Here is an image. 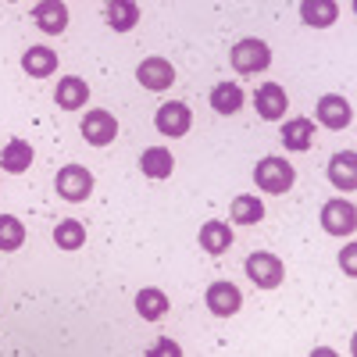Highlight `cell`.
I'll use <instances>...</instances> for the list:
<instances>
[{"label":"cell","instance_id":"1","mask_svg":"<svg viewBox=\"0 0 357 357\" xmlns=\"http://www.w3.org/2000/svg\"><path fill=\"white\" fill-rule=\"evenodd\" d=\"M293 178H296V172H293V165H289L286 158H261L257 168H254L257 190H261V193H272V197L289 193V190H293Z\"/></svg>","mask_w":357,"mask_h":357},{"label":"cell","instance_id":"2","mask_svg":"<svg viewBox=\"0 0 357 357\" xmlns=\"http://www.w3.org/2000/svg\"><path fill=\"white\" fill-rule=\"evenodd\" d=\"M229 61H232V68L240 75H257V72H264L268 65H272V47H268L264 40H257V36L240 40L232 47Z\"/></svg>","mask_w":357,"mask_h":357},{"label":"cell","instance_id":"3","mask_svg":"<svg viewBox=\"0 0 357 357\" xmlns=\"http://www.w3.org/2000/svg\"><path fill=\"white\" fill-rule=\"evenodd\" d=\"M54 190H57L61 200L82 204L89 193H93V175H89V168H82V165H65L54 178Z\"/></svg>","mask_w":357,"mask_h":357},{"label":"cell","instance_id":"4","mask_svg":"<svg viewBox=\"0 0 357 357\" xmlns=\"http://www.w3.org/2000/svg\"><path fill=\"white\" fill-rule=\"evenodd\" d=\"M247 275H250L254 286H261V289H275V286H282V279H286V268H282V261H279L275 254L254 250V254L247 257Z\"/></svg>","mask_w":357,"mask_h":357},{"label":"cell","instance_id":"5","mask_svg":"<svg viewBox=\"0 0 357 357\" xmlns=\"http://www.w3.org/2000/svg\"><path fill=\"white\" fill-rule=\"evenodd\" d=\"M79 129H82L89 146H111L114 136H118V118L111 111H104V107H93V111H86Z\"/></svg>","mask_w":357,"mask_h":357},{"label":"cell","instance_id":"6","mask_svg":"<svg viewBox=\"0 0 357 357\" xmlns=\"http://www.w3.org/2000/svg\"><path fill=\"white\" fill-rule=\"evenodd\" d=\"M136 79L143 89H151V93H165V89L175 86V68L168 57H143L139 68H136Z\"/></svg>","mask_w":357,"mask_h":357},{"label":"cell","instance_id":"7","mask_svg":"<svg viewBox=\"0 0 357 357\" xmlns=\"http://www.w3.org/2000/svg\"><path fill=\"white\" fill-rule=\"evenodd\" d=\"M321 229L329 232V236H350L357 229V207L343 197L329 200L321 207Z\"/></svg>","mask_w":357,"mask_h":357},{"label":"cell","instance_id":"8","mask_svg":"<svg viewBox=\"0 0 357 357\" xmlns=\"http://www.w3.org/2000/svg\"><path fill=\"white\" fill-rule=\"evenodd\" d=\"M154 126H158L161 136L178 139V136H186V132H190V126H193V111H190L183 100H168L165 107H158Z\"/></svg>","mask_w":357,"mask_h":357},{"label":"cell","instance_id":"9","mask_svg":"<svg viewBox=\"0 0 357 357\" xmlns=\"http://www.w3.org/2000/svg\"><path fill=\"white\" fill-rule=\"evenodd\" d=\"M204 301H207V311H211V314L229 318V314L240 311V304H243V293H240V286H236V282L218 279V282L207 286V296H204Z\"/></svg>","mask_w":357,"mask_h":357},{"label":"cell","instance_id":"10","mask_svg":"<svg viewBox=\"0 0 357 357\" xmlns=\"http://www.w3.org/2000/svg\"><path fill=\"white\" fill-rule=\"evenodd\" d=\"M314 118H318V126H325V129H347L350 118H354V107L340 93H325L318 100V107H314Z\"/></svg>","mask_w":357,"mask_h":357},{"label":"cell","instance_id":"11","mask_svg":"<svg viewBox=\"0 0 357 357\" xmlns=\"http://www.w3.org/2000/svg\"><path fill=\"white\" fill-rule=\"evenodd\" d=\"M254 107H257V118H264V122H279L289 107L286 89L279 82H261L257 93H254Z\"/></svg>","mask_w":357,"mask_h":357},{"label":"cell","instance_id":"12","mask_svg":"<svg viewBox=\"0 0 357 357\" xmlns=\"http://www.w3.org/2000/svg\"><path fill=\"white\" fill-rule=\"evenodd\" d=\"M33 22L47 36H61L68 29V8L61 4V0H40V4L33 8Z\"/></svg>","mask_w":357,"mask_h":357},{"label":"cell","instance_id":"13","mask_svg":"<svg viewBox=\"0 0 357 357\" xmlns=\"http://www.w3.org/2000/svg\"><path fill=\"white\" fill-rule=\"evenodd\" d=\"M329 183L336 190H343V193L357 190V154L354 151L333 154V161H329Z\"/></svg>","mask_w":357,"mask_h":357},{"label":"cell","instance_id":"14","mask_svg":"<svg viewBox=\"0 0 357 357\" xmlns=\"http://www.w3.org/2000/svg\"><path fill=\"white\" fill-rule=\"evenodd\" d=\"M301 18L311 29H329L340 22V4L336 0H301Z\"/></svg>","mask_w":357,"mask_h":357},{"label":"cell","instance_id":"15","mask_svg":"<svg viewBox=\"0 0 357 357\" xmlns=\"http://www.w3.org/2000/svg\"><path fill=\"white\" fill-rule=\"evenodd\" d=\"M107 25L114 33H132L139 25V4L136 0H107V11H104Z\"/></svg>","mask_w":357,"mask_h":357},{"label":"cell","instance_id":"16","mask_svg":"<svg viewBox=\"0 0 357 357\" xmlns=\"http://www.w3.org/2000/svg\"><path fill=\"white\" fill-rule=\"evenodd\" d=\"M22 68H25V75H33V79L54 75L57 72V50H50V47H29L22 54Z\"/></svg>","mask_w":357,"mask_h":357},{"label":"cell","instance_id":"17","mask_svg":"<svg viewBox=\"0 0 357 357\" xmlns=\"http://www.w3.org/2000/svg\"><path fill=\"white\" fill-rule=\"evenodd\" d=\"M311 143H314V122L311 118H293V122L282 126V146L293 154H301V151H311Z\"/></svg>","mask_w":357,"mask_h":357},{"label":"cell","instance_id":"18","mask_svg":"<svg viewBox=\"0 0 357 357\" xmlns=\"http://www.w3.org/2000/svg\"><path fill=\"white\" fill-rule=\"evenodd\" d=\"M54 100H57V107H65V111H79V107L89 100L86 79H79V75L61 79V82H57V89H54Z\"/></svg>","mask_w":357,"mask_h":357},{"label":"cell","instance_id":"19","mask_svg":"<svg viewBox=\"0 0 357 357\" xmlns=\"http://www.w3.org/2000/svg\"><path fill=\"white\" fill-rule=\"evenodd\" d=\"M139 168L146 178H168L175 172V158L168 146H146V151L139 154Z\"/></svg>","mask_w":357,"mask_h":357},{"label":"cell","instance_id":"20","mask_svg":"<svg viewBox=\"0 0 357 357\" xmlns=\"http://www.w3.org/2000/svg\"><path fill=\"white\" fill-rule=\"evenodd\" d=\"M168 293H161V289H154V286H146V289H139L136 293V314L143 318V321H161L165 314H168Z\"/></svg>","mask_w":357,"mask_h":357},{"label":"cell","instance_id":"21","mask_svg":"<svg viewBox=\"0 0 357 357\" xmlns=\"http://www.w3.org/2000/svg\"><path fill=\"white\" fill-rule=\"evenodd\" d=\"M33 146H29L25 139H11L4 151H0V168H4L8 175H22L29 172V165H33Z\"/></svg>","mask_w":357,"mask_h":357},{"label":"cell","instance_id":"22","mask_svg":"<svg viewBox=\"0 0 357 357\" xmlns=\"http://www.w3.org/2000/svg\"><path fill=\"white\" fill-rule=\"evenodd\" d=\"M211 107H215L218 114H236V111L243 107V86L232 82V79L215 82V89H211Z\"/></svg>","mask_w":357,"mask_h":357},{"label":"cell","instance_id":"23","mask_svg":"<svg viewBox=\"0 0 357 357\" xmlns=\"http://www.w3.org/2000/svg\"><path fill=\"white\" fill-rule=\"evenodd\" d=\"M200 247L207 250V254H225L229 247H232V229L225 225V222H204L200 225Z\"/></svg>","mask_w":357,"mask_h":357},{"label":"cell","instance_id":"24","mask_svg":"<svg viewBox=\"0 0 357 357\" xmlns=\"http://www.w3.org/2000/svg\"><path fill=\"white\" fill-rule=\"evenodd\" d=\"M229 215H232L236 225H257V222H264V204H261V197L243 193V197H236V200H232Z\"/></svg>","mask_w":357,"mask_h":357},{"label":"cell","instance_id":"25","mask_svg":"<svg viewBox=\"0 0 357 357\" xmlns=\"http://www.w3.org/2000/svg\"><path fill=\"white\" fill-rule=\"evenodd\" d=\"M54 243H57V250H82V243H86V229H82V222H75V218L57 222V229H54Z\"/></svg>","mask_w":357,"mask_h":357},{"label":"cell","instance_id":"26","mask_svg":"<svg viewBox=\"0 0 357 357\" xmlns=\"http://www.w3.org/2000/svg\"><path fill=\"white\" fill-rule=\"evenodd\" d=\"M22 243H25V225L15 215H0V250L15 254L22 250Z\"/></svg>","mask_w":357,"mask_h":357},{"label":"cell","instance_id":"27","mask_svg":"<svg viewBox=\"0 0 357 357\" xmlns=\"http://www.w3.org/2000/svg\"><path fill=\"white\" fill-rule=\"evenodd\" d=\"M340 264H343L347 275H357V243H347V247L340 250Z\"/></svg>","mask_w":357,"mask_h":357},{"label":"cell","instance_id":"28","mask_svg":"<svg viewBox=\"0 0 357 357\" xmlns=\"http://www.w3.org/2000/svg\"><path fill=\"white\" fill-rule=\"evenodd\" d=\"M151 354H178V347L165 340V343H158V347H151Z\"/></svg>","mask_w":357,"mask_h":357},{"label":"cell","instance_id":"29","mask_svg":"<svg viewBox=\"0 0 357 357\" xmlns=\"http://www.w3.org/2000/svg\"><path fill=\"white\" fill-rule=\"evenodd\" d=\"M11 4H15V0H11Z\"/></svg>","mask_w":357,"mask_h":357}]
</instances>
